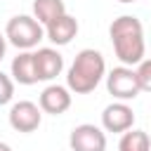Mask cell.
<instances>
[{
  "mask_svg": "<svg viewBox=\"0 0 151 151\" xmlns=\"http://www.w3.org/2000/svg\"><path fill=\"white\" fill-rule=\"evenodd\" d=\"M14 97V80L0 71V106H5L7 101H12Z\"/></svg>",
  "mask_w": 151,
  "mask_h": 151,
  "instance_id": "9a60e30c",
  "label": "cell"
},
{
  "mask_svg": "<svg viewBox=\"0 0 151 151\" xmlns=\"http://www.w3.org/2000/svg\"><path fill=\"white\" fill-rule=\"evenodd\" d=\"M12 78H14L19 85H33V83H38L33 52H19V54L12 59Z\"/></svg>",
  "mask_w": 151,
  "mask_h": 151,
  "instance_id": "8fae6325",
  "label": "cell"
},
{
  "mask_svg": "<svg viewBox=\"0 0 151 151\" xmlns=\"http://www.w3.org/2000/svg\"><path fill=\"white\" fill-rule=\"evenodd\" d=\"M33 59L38 80H54L64 71V57L54 47H40L38 52H33Z\"/></svg>",
  "mask_w": 151,
  "mask_h": 151,
  "instance_id": "9c48e42d",
  "label": "cell"
},
{
  "mask_svg": "<svg viewBox=\"0 0 151 151\" xmlns=\"http://www.w3.org/2000/svg\"><path fill=\"white\" fill-rule=\"evenodd\" d=\"M106 73V61L99 50H80L66 73V87L76 94H90L104 78Z\"/></svg>",
  "mask_w": 151,
  "mask_h": 151,
  "instance_id": "7a4b0ae2",
  "label": "cell"
},
{
  "mask_svg": "<svg viewBox=\"0 0 151 151\" xmlns=\"http://www.w3.org/2000/svg\"><path fill=\"white\" fill-rule=\"evenodd\" d=\"M64 14H66L64 0H33V17L42 26H50L52 21H57Z\"/></svg>",
  "mask_w": 151,
  "mask_h": 151,
  "instance_id": "7c38bea8",
  "label": "cell"
},
{
  "mask_svg": "<svg viewBox=\"0 0 151 151\" xmlns=\"http://www.w3.org/2000/svg\"><path fill=\"white\" fill-rule=\"evenodd\" d=\"M134 71H137L139 90H142V92H151V59H142Z\"/></svg>",
  "mask_w": 151,
  "mask_h": 151,
  "instance_id": "5bb4252c",
  "label": "cell"
},
{
  "mask_svg": "<svg viewBox=\"0 0 151 151\" xmlns=\"http://www.w3.org/2000/svg\"><path fill=\"white\" fill-rule=\"evenodd\" d=\"M5 50H7V38H5V33H0V61L5 57Z\"/></svg>",
  "mask_w": 151,
  "mask_h": 151,
  "instance_id": "2e32d148",
  "label": "cell"
},
{
  "mask_svg": "<svg viewBox=\"0 0 151 151\" xmlns=\"http://www.w3.org/2000/svg\"><path fill=\"white\" fill-rule=\"evenodd\" d=\"M68 144L73 151H106V134L97 125L83 123L71 130Z\"/></svg>",
  "mask_w": 151,
  "mask_h": 151,
  "instance_id": "5b68a950",
  "label": "cell"
},
{
  "mask_svg": "<svg viewBox=\"0 0 151 151\" xmlns=\"http://www.w3.org/2000/svg\"><path fill=\"white\" fill-rule=\"evenodd\" d=\"M101 125L106 132H127L134 125V111L125 101H113L101 113Z\"/></svg>",
  "mask_w": 151,
  "mask_h": 151,
  "instance_id": "52a82bcc",
  "label": "cell"
},
{
  "mask_svg": "<svg viewBox=\"0 0 151 151\" xmlns=\"http://www.w3.org/2000/svg\"><path fill=\"white\" fill-rule=\"evenodd\" d=\"M42 35H45L42 24L35 17H28V14H17L5 26V38L14 47H19L21 52H28L31 47H35L42 40Z\"/></svg>",
  "mask_w": 151,
  "mask_h": 151,
  "instance_id": "3957f363",
  "label": "cell"
},
{
  "mask_svg": "<svg viewBox=\"0 0 151 151\" xmlns=\"http://www.w3.org/2000/svg\"><path fill=\"white\" fill-rule=\"evenodd\" d=\"M118 2H125V5H130V2H137V0H118Z\"/></svg>",
  "mask_w": 151,
  "mask_h": 151,
  "instance_id": "ac0fdd59",
  "label": "cell"
},
{
  "mask_svg": "<svg viewBox=\"0 0 151 151\" xmlns=\"http://www.w3.org/2000/svg\"><path fill=\"white\" fill-rule=\"evenodd\" d=\"M38 106L42 109V113L61 116V113L68 111V106H71V90L64 87V85H47V87L40 92Z\"/></svg>",
  "mask_w": 151,
  "mask_h": 151,
  "instance_id": "ba28073f",
  "label": "cell"
},
{
  "mask_svg": "<svg viewBox=\"0 0 151 151\" xmlns=\"http://www.w3.org/2000/svg\"><path fill=\"white\" fill-rule=\"evenodd\" d=\"M118 151H151V139L144 130H127L118 142Z\"/></svg>",
  "mask_w": 151,
  "mask_h": 151,
  "instance_id": "4fadbf2b",
  "label": "cell"
},
{
  "mask_svg": "<svg viewBox=\"0 0 151 151\" xmlns=\"http://www.w3.org/2000/svg\"><path fill=\"white\" fill-rule=\"evenodd\" d=\"M109 38L123 66H137L144 59V26L137 17L123 14L113 19L109 26Z\"/></svg>",
  "mask_w": 151,
  "mask_h": 151,
  "instance_id": "6da1fadb",
  "label": "cell"
},
{
  "mask_svg": "<svg viewBox=\"0 0 151 151\" xmlns=\"http://www.w3.org/2000/svg\"><path fill=\"white\" fill-rule=\"evenodd\" d=\"M42 120V109L33 101H17L9 109V125L17 132H35Z\"/></svg>",
  "mask_w": 151,
  "mask_h": 151,
  "instance_id": "8992f818",
  "label": "cell"
},
{
  "mask_svg": "<svg viewBox=\"0 0 151 151\" xmlns=\"http://www.w3.org/2000/svg\"><path fill=\"white\" fill-rule=\"evenodd\" d=\"M76 33H78V21L71 14H64L57 21H52L50 26H45V35L54 45H68L76 38Z\"/></svg>",
  "mask_w": 151,
  "mask_h": 151,
  "instance_id": "30bf717a",
  "label": "cell"
},
{
  "mask_svg": "<svg viewBox=\"0 0 151 151\" xmlns=\"http://www.w3.org/2000/svg\"><path fill=\"white\" fill-rule=\"evenodd\" d=\"M0 151H12V149H9V144H5V142H0Z\"/></svg>",
  "mask_w": 151,
  "mask_h": 151,
  "instance_id": "e0dca14e",
  "label": "cell"
},
{
  "mask_svg": "<svg viewBox=\"0 0 151 151\" xmlns=\"http://www.w3.org/2000/svg\"><path fill=\"white\" fill-rule=\"evenodd\" d=\"M106 90L118 101H130V99L139 97L142 90H139L137 71L132 66H116V68H111L109 76H106Z\"/></svg>",
  "mask_w": 151,
  "mask_h": 151,
  "instance_id": "277c9868",
  "label": "cell"
}]
</instances>
